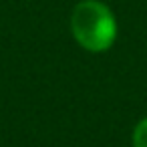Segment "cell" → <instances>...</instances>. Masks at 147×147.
I'll use <instances>...</instances> for the list:
<instances>
[{
  "label": "cell",
  "mask_w": 147,
  "mask_h": 147,
  "mask_svg": "<svg viewBox=\"0 0 147 147\" xmlns=\"http://www.w3.org/2000/svg\"><path fill=\"white\" fill-rule=\"evenodd\" d=\"M71 30L75 40L91 53H103L117 38V22L109 6L99 0H83L73 10Z\"/></svg>",
  "instance_id": "1"
},
{
  "label": "cell",
  "mask_w": 147,
  "mask_h": 147,
  "mask_svg": "<svg viewBox=\"0 0 147 147\" xmlns=\"http://www.w3.org/2000/svg\"><path fill=\"white\" fill-rule=\"evenodd\" d=\"M133 147H147V117H143L133 129Z\"/></svg>",
  "instance_id": "2"
}]
</instances>
